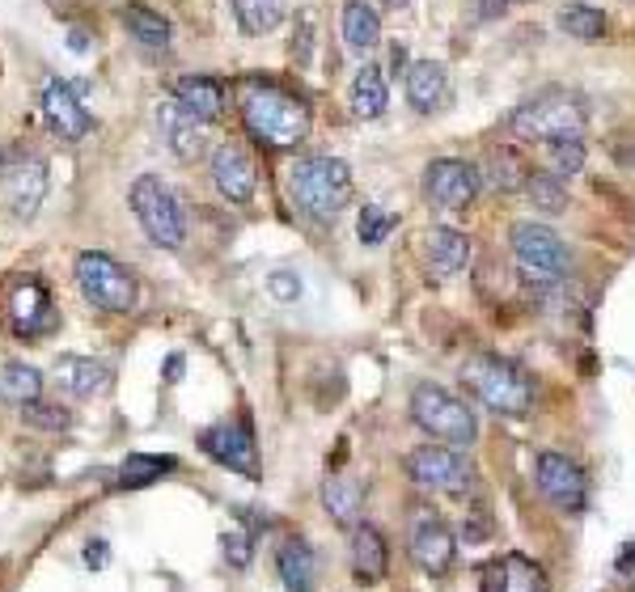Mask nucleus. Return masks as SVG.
Instances as JSON below:
<instances>
[{"mask_svg": "<svg viewBox=\"0 0 635 592\" xmlns=\"http://www.w3.org/2000/svg\"><path fill=\"white\" fill-rule=\"evenodd\" d=\"M237 102H242V119L251 127V136L263 140V145L296 148L310 136V106L289 89H280V85L246 81Z\"/></svg>", "mask_w": 635, "mask_h": 592, "instance_id": "obj_1", "label": "nucleus"}, {"mask_svg": "<svg viewBox=\"0 0 635 592\" xmlns=\"http://www.w3.org/2000/svg\"><path fill=\"white\" fill-rule=\"evenodd\" d=\"M462 381L487 411L505 420H526L534 411V381L526 377V368H517L505 356H470L462 364Z\"/></svg>", "mask_w": 635, "mask_h": 592, "instance_id": "obj_2", "label": "nucleus"}, {"mask_svg": "<svg viewBox=\"0 0 635 592\" xmlns=\"http://www.w3.org/2000/svg\"><path fill=\"white\" fill-rule=\"evenodd\" d=\"M512 136L521 140H543V145H555V140H568V136H580L589 115L576 93L568 89H538L534 98L512 110Z\"/></svg>", "mask_w": 635, "mask_h": 592, "instance_id": "obj_3", "label": "nucleus"}, {"mask_svg": "<svg viewBox=\"0 0 635 592\" xmlns=\"http://www.w3.org/2000/svg\"><path fill=\"white\" fill-rule=\"evenodd\" d=\"M289 187H293V199L310 216H322L331 220L339 211L352 204V169L339 157H301L293 169H289Z\"/></svg>", "mask_w": 635, "mask_h": 592, "instance_id": "obj_4", "label": "nucleus"}, {"mask_svg": "<svg viewBox=\"0 0 635 592\" xmlns=\"http://www.w3.org/2000/svg\"><path fill=\"white\" fill-rule=\"evenodd\" d=\"M411 420L420 423V432H428L432 441L453 444V448H470L479 441V420L475 411L466 406L458 394H449L444 385H432V381H420L411 389Z\"/></svg>", "mask_w": 635, "mask_h": 592, "instance_id": "obj_5", "label": "nucleus"}, {"mask_svg": "<svg viewBox=\"0 0 635 592\" xmlns=\"http://www.w3.org/2000/svg\"><path fill=\"white\" fill-rule=\"evenodd\" d=\"M77 288L94 309L106 314H131L136 309V275L127 272L124 263H115L102 250H81L72 263Z\"/></svg>", "mask_w": 635, "mask_h": 592, "instance_id": "obj_6", "label": "nucleus"}, {"mask_svg": "<svg viewBox=\"0 0 635 592\" xmlns=\"http://www.w3.org/2000/svg\"><path fill=\"white\" fill-rule=\"evenodd\" d=\"M508 241H512V258L526 279L534 284H564L572 275V254L564 246V237L538 220H517L508 229Z\"/></svg>", "mask_w": 635, "mask_h": 592, "instance_id": "obj_7", "label": "nucleus"}, {"mask_svg": "<svg viewBox=\"0 0 635 592\" xmlns=\"http://www.w3.org/2000/svg\"><path fill=\"white\" fill-rule=\"evenodd\" d=\"M131 211H136V220H140V229L148 233L153 246L178 250V246L187 241V216L178 208L174 190H169L157 174H140V178L131 182Z\"/></svg>", "mask_w": 635, "mask_h": 592, "instance_id": "obj_8", "label": "nucleus"}, {"mask_svg": "<svg viewBox=\"0 0 635 592\" xmlns=\"http://www.w3.org/2000/svg\"><path fill=\"white\" fill-rule=\"evenodd\" d=\"M407 478L423 491H437V495H449V500H462L470 495V486H475V470L466 462L462 448H453V444H416L411 453H407Z\"/></svg>", "mask_w": 635, "mask_h": 592, "instance_id": "obj_9", "label": "nucleus"}, {"mask_svg": "<svg viewBox=\"0 0 635 592\" xmlns=\"http://www.w3.org/2000/svg\"><path fill=\"white\" fill-rule=\"evenodd\" d=\"M534 483L543 491V500L550 507H559L564 516H580L585 504H589V478H585V470L572 462L568 453H538Z\"/></svg>", "mask_w": 635, "mask_h": 592, "instance_id": "obj_10", "label": "nucleus"}, {"mask_svg": "<svg viewBox=\"0 0 635 592\" xmlns=\"http://www.w3.org/2000/svg\"><path fill=\"white\" fill-rule=\"evenodd\" d=\"M423 190L428 199L444 211H466L479 195V169L458 157H437L432 166L423 169Z\"/></svg>", "mask_w": 635, "mask_h": 592, "instance_id": "obj_11", "label": "nucleus"}, {"mask_svg": "<svg viewBox=\"0 0 635 592\" xmlns=\"http://www.w3.org/2000/svg\"><path fill=\"white\" fill-rule=\"evenodd\" d=\"M199 448L208 453L212 462L229 465L233 474L258 478V448H254V436L246 423H212V427L199 432Z\"/></svg>", "mask_w": 635, "mask_h": 592, "instance_id": "obj_12", "label": "nucleus"}, {"mask_svg": "<svg viewBox=\"0 0 635 592\" xmlns=\"http://www.w3.org/2000/svg\"><path fill=\"white\" fill-rule=\"evenodd\" d=\"M453 533L444 525L441 516H432V512H416L411 516V559H416V568L428 571V575H444V571L453 568Z\"/></svg>", "mask_w": 635, "mask_h": 592, "instance_id": "obj_13", "label": "nucleus"}, {"mask_svg": "<svg viewBox=\"0 0 635 592\" xmlns=\"http://www.w3.org/2000/svg\"><path fill=\"white\" fill-rule=\"evenodd\" d=\"M4 195H9V211L13 220H35L47 199V166L42 157H18L4 169Z\"/></svg>", "mask_w": 635, "mask_h": 592, "instance_id": "obj_14", "label": "nucleus"}, {"mask_svg": "<svg viewBox=\"0 0 635 592\" xmlns=\"http://www.w3.org/2000/svg\"><path fill=\"white\" fill-rule=\"evenodd\" d=\"M42 119H47V127H51L60 140H68V145L85 140L89 127H94V119H89V110L81 106V98H77L63 81L42 85Z\"/></svg>", "mask_w": 635, "mask_h": 592, "instance_id": "obj_15", "label": "nucleus"}, {"mask_svg": "<svg viewBox=\"0 0 635 592\" xmlns=\"http://www.w3.org/2000/svg\"><path fill=\"white\" fill-rule=\"evenodd\" d=\"M212 182L229 204H251L258 178H254V161L246 157V148L233 145V140L216 145V152H212Z\"/></svg>", "mask_w": 635, "mask_h": 592, "instance_id": "obj_16", "label": "nucleus"}, {"mask_svg": "<svg viewBox=\"0 0 635 592\" xmlns=\"http://www.w3.org/2000/svg\"><path fill=\"white\" fill-rule=\"evenodd\" d=\"M157 127H162V140H166L169 152H174L178 161H195V157H204V148H208L204 124H199L195 115H187L174 98H166V102L157 106Z\"/></svg>", "mask_w": 635, "mask_h": 592, "instance_id": "obj_17", "label": "nucleus"}, {"mask_svg": "<svg viewBox=\"0 0 635 592\" xmlns=\"http://www.w3.org/2000/svg\"><path fill=\"white\" fill-rule=\"evenodd\" d=\"M9 317H13V330L21 338H39L47 330H56V309H51V296L39 279H26L13 300H9Z\"/></svg>", "mask_w": 635, "mask_h": 592, "instance_id": "obj_18", "label": "nucleus"}, {"mask_svg": "<svg viewBox=\"0 0 635 592\" xmlns=\"http://www.w3.org/2000/svg\"><path fill=\"white\" fill-rule=\"evenodd\" d=\"M385 571H390V546H385L381 529L360 521L352 529V575H356V584L373 589V584L385 580Z\"/></svg>", "mask_w": 635, "mask_h": 592, "instance_id": "obj_19", "label": "nucleus"}, {"mask_svg": "<svg viewBox=\"0 0 635 592\" xmlns=\"http://www.w3.org/2000/svg\"><path fill=\"white\" fill-rule=\"evenodd\" d=\"M51 373H56V385H60L63 394H72V398H98V394L110 389V368H106L102 359L60 356Z\"/></svg>", "mask_w": 635, "mask_h": 592, "instance_id": "obj_20", "label": "nucleus"}, {"mask_svg": "<svg viewBox=\"0 0 635 592\" xmlns=\"http://www.w3.org/2000/svg\"><path fill=\"white\" fill-rule=\"evenodd\" d=\"M449 98V72L437 60H416L407 68V102L416 106L420 115L441 110V102Z\"/></svg>", "mask_w": 635, "mask_h": 592, "instance_id": "obj_21", "label": "nucleus"}, {"mask_svg": "<svg viewBox=\"0 0 635 592\" xmlns=\"http://www.w3.org/2000/svg\"><path fill=\"white\" fill-rule=\"evenodd\" d=\"M339 30H343V47L352 56H369L381 42V18L369 0H343V13H339Z\"/></svg>", "mask_w": 635, "mask_h": 592, "instance_id": "obj_22", "label": "nucleus"}, {"mask_svg": "<svg viewBox=\"0 0 635 592\" xmlns=\"http://www.w3.org/2000/svg\"><path fill=\"white\" fill-rule=\"evenodd\" d=\"M169 98L183 106L187 115H195L199 124H216L225 115V89L212 77H183V81H174Z\"/></svg>", "mask_w": 635, "mask_h": 592, "instance_id": "obj_23", "label": "nucleus"}, {"mask_svg": "<svg viewBox=\"0 0 635 592\" xmlns=\"http://www.w3.org/2000/svg\"><path fill=\"white\" fill-rule=\"evenodd\" d=\"M479 174L487 178V187L491 190L512 195V190H526L534 169H529V161L512 145H491L483 152V169H479Z\"/></svg>", "mask_w": 635, "mask_h": 592, "instance_id": "obj_24", "label": "nucleus"}, {"mask_svg": "<svg viewBox=\"0 0 635 592\" xmlns=\"http://www.w3.org/2000/svg\"><path fill=\"white\" fill-rule=\"evenodd\" d=\"M423 254H428L432 272L449 279V275H458L470 263V237L449 229V225H432V229L423 233Z\"/></svg>", "mask_w": 635, "mask_h": 592, "instance_id": "obj_25", "label": "nucleus"}, {"mask_svg": "<svg viewBox=\"0 0 635 592\" xmlns=\"http://www.w3.org/2000/svg\"><path fill=\"white\" fill-rule=\"evenodd\" d=\"M322 507H326V516H331L339 529L352 533V529L364 521V491H360V483H352V478L331 474V478L322 483Z\"/></svg>", "mask_w": 635, "mask_h": 592, "instance_id": "obj_26", "label": "nucleus"}, {"mask_svg": "<svg viewBox=\"0 0 635 592\" xmlns=\"http://www.w3.org/2000/svg\"><path fill=\"white\" fill-rule=\"evenodd\" d=\"M275 568H280L284 592H314L318 559H314V550H310V542H301V537H289L284 546L275 550Z\"/></svg>", "mask_w": 635, "mask_h": 592, "instance_id": "obj_27", "label": "nucleus"}, {"mask_svg": "<svg viewBox=\"0 0 635 592\" xmlns=\"http://www.w3.org/2000/svg\"><path fill=\"white\" fill-rule=\"evenodd\" d=\"M348 106L356 119H381L385 106H390V89H385V77H381L378 63H364L356 72V81L348 89Z\"/></svg>", "mask_w": 635, "mask_h": 592, "instance_id": "obj_28", "label": "nucleus"}, {"mask_svg": "<svg viewBox=\"0 0 635 592\" xmlns=\"http://www.w3.org/2000/svg\"><path fill=\"white\" fill-rule=\"evenodd\" d=\"M555 21H559V30L576 42H602L606 39V13H602V9H593V4H580V0L564 4V9L555 13Z\"/></svg>", "mask_w": 635, "mask_h": 592, "instance_id": "obj_29", "label": "nucleus"}, {"mask_svg": "<svg viewBox=\"0 0 635 592\" xmlns=\"http://www.w3.org/2000/svg\"><path fill=\"white\" fill-rule=\"evenodd\" d=\"M229 4L246 34H272L289 13V0H229Z\"/></svg>", "mask_w": 635, "mask_h": 592, "instance_id": "obj_30", "label": "nucleus"}, {"mask_svg": "<svg viewBox=\"0 0 635 592\" xmlns=\"http://www.w3.org/2000/svg\"><path fill=\"white\" fill-rule=\"evenodd\" d=\"M39 394H42L39 368H30V364H21V359H9V364L0 368V398L4 402L26 406V402H39Z\"/></svg>", "mask_w": 635, "mask_h": 592, "instance_id": "obj_31", "label": "nucleus"}, {"mask_svg": "<svg viewBox=\"0 0 635 592\" xmlns=\"http://www.w3.org/2000/svg\"><path fill=\"white\" fill-rule=\"evenodd\" d=\"M124 26L131 30V39L145 42V47H169V21L162 13H153L145 4H124L119 9Z\"/></svg>", "mask_w": 635, "mask_h": 592, "instance_id": "obj_32", "label": "nucleus"}, {"mask_svg": "<svg viewBox=\"0 0 635 592\" xmlns=\"http://www.w3.org/2000/svg\"><path fill=\"white\" fill-rule=\"evenodd\" d=\"M526 195H529V204L538 211H547V216H559V211H568V187L555 178V174H529V182H526Z\"/></svg>", "mask_w": 635, "mask_h": 592, "instance_id": "obj_33", "label": "nucleus"}, {"mask_svg": "<svg viewBox=\"0 0 635 592\" xmlns=\"http://www.w3.org/2000/svg\"><path fill=\"white\" fill-rule=\"evenodd\" d=\"M174 457H153V453H131L124 465H119V486H148L157 483L162 474L174 470Z\"/></svg>", "mask_w": 635, "mask_h": 592, "instance_id": "obj_34", "label": "nucleus"}, {"mask_svg": "<svg viewBox=\"0 0 635 592\" xmlns=\"http://www.w3.org/2000/svg\"><path fill=\"white\" fill-rule=\"evenodd\" d=\"M547 166H550V174H555L559 182L576 178V174L585 169V145H580V136H568V140H555V145H547Z\"/></svg>", "mask_w": 635, "mask_h": 592, "instance_id": "obj_35", "label": "nucleus"}, {"mask_svg": "<svg viewBox=\"0 0 635 592\" xmlns=\"http://www.w3.org/2000/svg\"><path fill=\"white\" fill-rule=\"evenodd\" d=\"M505 571H508V592H547L543 568H538V563H529L526 554H508Z\"/></svg>", "mask_w": 635, "mask_h": 592, "instance_id": "obj_36", "label": "nucleus"}, {"mask_svg": "<svg viewBox=\"0 0 635 592\" xmlns=\"http://www.w3.org/2000/svg\"><path fill=\"white\" fill-rule=\"evenodd\" d=\"M390 229H394V216H390V211H381L378 204H364V208H360L356 233L364 246H381V241L390 237Z\"/></svg>", "mask_w": 635, "mask_h": 592, "instance_id": "obj_37", "label": "nucleus"}, {"mask_svg": "<svg viewBox=\"0 0 635 592\" xmlns=\"http://www.w3.org/2000/svg\"><path fill=\"white\" fill-rule=\"evenodd\" d=\"M21 423H30V427H42V432H63L72 415L63 411V406H47V402H26L21 406Z\"/></svg>", "mask_w": 635, "mask_h": 592, "instance_id": "obj_38", "label": "nucleus"}, {"mask_svg": "<svg viewBox=\"0 0 635 592\" xmlns=\"http://www.w3.org/2000/svg\"><path fill=\"white\" fill-rule=\"evenodd\" d=\"M221 546H225V559H229L233 571L251 568V559H254V537H251V533H242V529H229Z\"/></svg>", "mask_w": 635, "mask_h": 592, "instance_id": "obj_39", "label": "nucleus"}, {"mask_svg": "<svg viewBox=\"0 0 635 592\" xmlns=\"http://www.w3.org/2000/svg\"><path fill=\"white\" fill-rule=\"evenodd\" d=\"M267 288H272L275 300H296V296H301V279H296L293 272H275L272 279H267Z\"/></svg>", "mask_w": 635, "mask_h": 592, "instance_id": "obj_40", "label": "nucleus"}, {"mask_svg": "<svg viewBox=\"0 0 635 592\" xmlns=\"http://www.w3.org/2000/svg\"><path fill=\"white\" fill-rule=\"evenodd\" d=\"M479 592H508V571H505V559H496V563H487V568H483V580H479Z\"/></svg>", "mask_w": 635, "mask_h": 592, "instance_id": "obj_41", "label": "nucleus"}, {"mask_svg": "<svg viewBox=\"0 0 635 592\" xmlns=\"http://www.w3.org/2000/svg\"><path fill=\"white\" fill-rule=\"evenodd\" d=\"M106 559H110V554H106V542H89V546H85V563H89V568H106Z\"/></svg>", "mask_w": 635, "mask_h": 592, "instance_id": "obj_42", "label": "nucleus"}, {"mask_svg": "<svg viewBox=\"0 0 635 592\" xmlns=\"http://www.w3.org/2000/svg\"><path fill=\"white\" fill-rule=\"evenodd\" d=\"M614 568H618V571H632L635 568V542H623L618 559H614Z\"/></svg>", "mask_w": 635, "mask_h": 592, "instance_id": "obj_43", "label": "nucleus"}, {"mask_svg": "<svg viewBox=\"0 0 635 592\" xmlns=\"http://www.w3.org/2000/svg\"><path fill=\"white\" fill-rule=\"evenodd\" d=\"M178 373H183V356H169L166 359V381H178Z\"/></svg>", "mask_w": 635, "mask_h": 592, "instance_id": "obj_44", "label": "nucleus"}, {"mask_svg": "<svg viewBox=\"0 0 635 592\" xmlns=\"http://www.w3.org/2000/svg\"><path fill=\"white\" fill-rule=\"evenodd\" d=\"M68 47H72V51H85L89 42H85V34H81V30H72V42H68Z\"/></svg>", "mask_w": 635, "mask_h": 592, "instance_id": "obj_45", "label": "nucleus"}, {"mask_svg": "<svg viewBox=\"0 0 635 592\" xmlns=\"http://www.w3.org/2000/svg\"><path fill=\"white\" fill-rule=\"evenodd\" d=\"M394 9H407V0H394Z\"/></svg>", "mask_w": 635, "mask_h": 592, "instance_id": "obj_46", "label": "nucleus"}]
</instances>
